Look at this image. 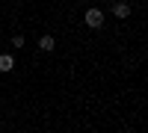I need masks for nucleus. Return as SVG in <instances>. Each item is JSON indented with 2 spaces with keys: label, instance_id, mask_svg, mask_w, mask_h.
<instances>
[{
  "label": "nucleus",
  "instance_id": "nucleus-1",
  "mask_svg": "<svg viewBox=\"0 0 148 133\" xmlns=\"http://www.w3.org/2000/svg\"><path fill=\"white\" fill-rule=\"evenodd\" d=\"M104 21H107V18H104V12H101V9H95V6H92V9H86V15H83V24H86L89 30H101V27H104Z\"/></svg>",
  "mask_w": 148,
  "mask_h": 133
},
{
  "label": "nucleus",
  "instance_id": "nucleus-2",
  "mask_svg": "<svg viewBox=\"0 0 148 133\" xmlns=\"http://www.w3.org/2000/svg\"><path fill=\"white\" fill-rule=\"evenodd\" d=\"M113 15L121 18V21L130 18V3H125V0H116V3H113Z\"/></svg>",
  "mask_w": 148,
  "mask_h": 133
},
{
  "label": "nucleus",
  "instance_id": "nucleus-3",
  "mask_svg": "<svg viewBox=\"0 0 148 133\" xmlns=\"http://www.w3.org/2000/svg\"><path fill=\"white\" fill-rule=\"evenodd\" d=\"M53 47H56V39H53L51 33H45L42 39H39V50H45V53H51Z\"/></svg>",
  "mask_w": 148,
  "mask_h": 133
},
{
  "label": "nucleus",
  "instance_id": "nucleus-4",
  "mask_svg": "<svg viewBox=\"0 0 148 133\" xmlns=\"http://www.w3.org/2000/svg\"><path fill=\"white\" fill-rule=\"evenodd\" d=\"M12 68H15V56H12V53H0V71L9 74Z\"/></svg>",
  "mask_w": 148,
  "mask_h": 133
},
{
  "label": "nucleus",
  "instance_id": "nucleus-5",
  "mask_svg": "<svg viewBox=\"0 0 148 133\" xmlns=\"http://www.w3.org/2000/svg\"><path fill=\"white\" fill-rule=\"evenodd\" d=\"M12 47H15V50H18V47H24V35H21V33L12 35Z\"/></svg>",
  "mask_w": 148,
  "mask_h": 133
},
{
  "label": "nucleus",
  "instance_id": "nucleus-6",
  "mask_svg": "<svg viewBox=\"0 0 148 133\" xmlns=\"http://www.w3.org/2000/svg\"><path fill=\"white\" fill-rule=\"evenodd\" d=\"M80 3H86V0H80Z\"/></svg>",
  "mask_w": 148,
  "mask_h": 133
}]
</instances>
